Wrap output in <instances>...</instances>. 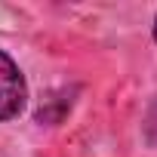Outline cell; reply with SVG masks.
<instances>
[{"instance_id":"cell-2","label":"cell","mask_w":157,"mask_h":157,"mask_svg":"<svg viewBox=\"0 0 157 157\" xmlns=\"http://www.w3.org/2000/svg\"><path fill=\"white\" fill-rule=\"evenodd\" d=\"M142 139L148 148H157V96L151 99V105L142 117Z\"/></svg>"},{"instance_id":"cell-3","label":"cell","mask_w":157,"mask_h":157,"mask_svg":"<svg viewBox=\"0 0 157 157\" xmlns=\"http://www.w3.org/2000/svg\"><path fill=\"white\" fill-rule=\"evenodd\" d=\"M154 43H157V16H154Z\"/></svg>"},{"instance_id":"cell-1","label":"cell","mask_w":157,"mask_h":157,"mask_svg":"<svg viewBox=\"0 0 157 157\" xmlns=\"http://www.w3.org/2000/svg\"><path fill=\"white\" fill-rule=\"evenodd\" d=\"M28 105V83L10 52L0 49V123L16 120Z\"/></svg>"}]
</instances>
